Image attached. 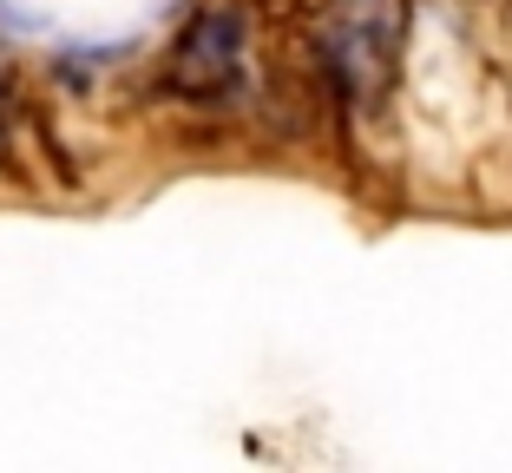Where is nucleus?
Masks as SVG:
<instances>
[{"instance_id": "nucleus-1", "label": "nucleus", "mask_w": 512, "mask_h": 473, "mask_svg": "<svg viewBox=\"0 0 512 473\" xmlns=\"http://www.w3.org/2000/svg\"><path fill=\"white\" fill-rule=\"evenodd\" d=\"M243 14L230 7H204L197 20H184V33L165 53V92L191 99V106H237L243 99Z\"/></svg>"}]
</instances>
